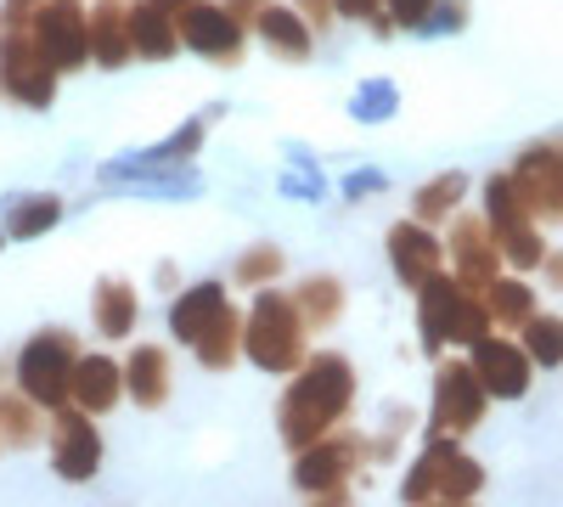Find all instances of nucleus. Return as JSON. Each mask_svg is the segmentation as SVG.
Masks as SVG:
<instances>
[{
  "mask_svg": "<svg viewBox=\"0 0 563 507\" xmlns=\"http://www.w3.org/2000/svg\"><path fill=\"white\" fill-rule=\"evenodd\" d=\"M350 395H355L350 361L344 355H310L299 384L288 389V400H282V434H288L294 445H305L310 434H321L350 406Z\"/></svg>",
  "mask_w": 563,
  "mask_h": 507,
  "instance_id": "f257e3e1",
  "label": "nucleus"
},
{
  "mask_svg": "<svg viewBox=\"0 0 563 507\" xmlns=\"http://www.w3.org/2000/svg\"><path fill=\"white\" fill-rule=\"evenodd\" d=\"M305 316L294 305V294H276V288H260L254 294V310L243 316V350L254 366L265 373H294L305 366Z\"/></svg>",
  "mask_w": 563,
  "mask_h": 507,
  "instance_id": "f03ea898",
  "label": "nucleus"
},
{
  "mask_svg": "<svg viewBox=\"0 0 563 507\" xmlns=\"http://www.w3.org/2000/svg\"><path fill=\"white\" fill-rule=\"evenodd\" d=\"M485 225H490V238H496V249H501L507 265L536 271V265L547 260L541 220L525 209L519 187H512V175H490V180H485Z\"/></svg>",
  "mask_w": 563,
  "mask_h": 507,
  "instance_id": "7ed1b4c3",
  "label": "nucleus"
},
{
  "mask_svg": "<svg viewBox=\"0 0 563 507\" xmlns=\"http://www.w3.org/2000/svg\"><path fill=\"white\" fill-rule=\"evenodd\" d=\"M29 34L40 45V57L57 74H74V68L90 63V12H85V0H34Z\"/></svg>",
  "mask_w": 563,
  "mask_h": 507,
  "instance_id": "20e7f679",
  "label": "nucleus"
},
{
  "mask_svg": "<svg viewBox=\"0 0 563 507\" xmlns=\"http://www.w3.org/2000/svg\"><path fill=\"white\" fill-rule=\"evenodd\" d=\"M0 97H12L23 108H52V97H57V68L40 57L29 23L0 29Z\"/></svg>",
  "mask_w": 563,
  "mask_h": 507,
  "instance_id": "39448f33",
  "label": "nucleus"
},
{
  "mask_svg": "<svg viewBox=\"0 0 563 507\" xmlns=\"http://www.w3.org/2000/svg\"><path fill=\"white\" fill-rule=\"evenodd\" d=\"M74 361H79L74 333H63V328L34 333V339L23 344V355H18V384H23V395L40 400V406H57V400L68 395V384H74Z\"/></svg>",
  "mask_w": 563,
  "mask_h": 507,
  "instance_id": "423d86ee",
  "label": "nucleus"
},
{
  "mask_svg": "<svg viewBox=\"0 0 563 507\" xmlns=\"http://www.w3.org/2000/svg\"><path fill=\"white\" fill-rule=\"evenodd\" d=\"M451 276L467 288V294H485L496 276H501V249H496V238H490V225H485V214H462V220H451Z\"/></svg>",
  "mask_w": 563,
  "mask_h": 507,
  "instance_id": "0eeeda50",
  "label": "nucleus"
},
{
  "mask_svg": "<svg viewBox=\"0 0 563 507\" xmlns=\"http://www.w3.org/2000/svg\"><path fill=\"white\" fill-rule=\"evenodd\" d=\"M507 175H512V187H519V198L536 220H563V147L536 142V147L519 153V164Z\"/></svg>",
  "mask_w": 563,
  "mask_h": 507,
  "instance_id": "6e6552de",
  "label": "nucleus"
},
{
  "mask_svg": "<svg viewBox=\"0 0 563 507\" xmlns=\"http://www.w3.org/2000/svg\"><path fill=\"white\" fill-rule=\"evenodd\" d=\"M175 23H180L186 52H198L209 63H238L243 57V23L225 7H214V0H192L186 12H175Z\"/></svg>",
  "mask_w": 563,
  "mask_h": 507,
  "instance_id": "1a4fd4ad",
  "label": "nucleus"
},
{
  "mask_svg": "<svg viewBox=\"0 0 563 507\" xmlns=\"http://www.w3.org/2000/svg\"><path fill=\"white\" fill-rule=\"evenodd\" d=\"M485 384H479V373L474 366H462V361H451V366H440V378H434V429L440 434H462V429H474L479 418H485Z\"/></svg>",
  "mask_w": 563,
  "mask_h": 507,
  "instance_id": "9d476101",
  "label": "nucleus"
},
{
  "mask_svg": "<svg viewBox=\"0 0 563 507\" xmlns=\"http://www.w3.org/2000/svg\"><path fill=\"white\" fill-rule=\"evenodd\" d=\"M479 373V384H485V395H501V400H519L525 389H530V355H525V344H512V339H496V333H485L479 344H474V361H467Z\"/></svg>",
  "mask_w": 563,
  "mask_h": 507,
  "instance_id": "9b49d317",
  "label": "nucleus"
},
{
  "mask_svg": "<svg viewBox=\"0 0 563 507\" xmlns=\"http://www.w3.org/2000/svg\"><path fill=\"white\" fill-rule=\"evenodd\" d=\"M389 265L406 288H422L445 265V243L422 220H400V225H389Z\"/></svg>",
  "mask_w": 563,
  "mask_h": 507,
  "instance_id": "f8f14e48",
  "label": "nucleus"
},
{
  "mask_svg": "<svg viewBox=\"0 0 563 507\" xmlns=\"http://www.w3.org/2000/svg\"><path fill=\"white\" fill-rule=\"evenodd\" d=\"M130 52L147 57V63H164L180 52V23L175 12H164L158 0H130Z\"/></svg>",
  "mask_w": 563,
  "mask_h": 507,
  "instance_id": "ddd939ff",
  "label": "nucleus"
},
{
  "mask_svg": "<svg viewBox=\"0 0 563 507\" xmlns=\"http://www.w3.org/2000/svg\"><path fill=\"white\" fill-rule=\"evenodd\" d=\"M135 52H130V7L124 0H97L90 7V63L102 68H124Z\"/></svg>",
  "mask_w": 563,
  "mask_h": 507,
  "instance_id": "4468645a",
  "label": "nucleus"
},
{
  "mask_svg": "<svg viewBox=\"0 0 563 507\" xmlns=\"http://www.w3.org/2000/svg\"><path fill=\"white\" fill-rule=\"evenodd\" d=\"M225 283H198V288H186L175 305H169V333L180 344H198L209 328H214V316L225 310Z\"/></svg>",
  "mask_w": 563,
  "mask_h": 507,
  "instance_id": "2eb2a0df",
  "label": "nucleus"
},
{
  "mask_svg": "<svg viewBox=\"0 0 563 507\" xmlns=\"http://www.w3.org/2000/svg\"><path fill=\"white\" fill-rule=\"evenodd\" d=\"M254 29H260V40L271 45V52H276V57H288V63H305V57H310V45H316V29H310L294 7H276V0L254 18Z\"/></svg>",
  "mask_w": 563,
  "mask_h": 507,
  "instance_id": "dca6fc26",
  "label": "nucleus"
},
{
  "mask_svg": "<svg viewBox=\"0 0 563 507\" xmlns=\"http://www.w3.org/2000/svg\"><path fill=\"white\" fill-rule=\"evenodd\" d=\"M119 389H124V366H113L108 355H79V361H74V384H68V395H74L79 406L108 411V406L119 400Z\"/></svg>",
  "mask_w": 563,
  "mask_h": 507,
  "instance_id": "f3484780",
  "label": "nucleus"
},
{
  "mask_svg": "<svg viewBox=\"0 0 563 507\" xmlns=\"http://www.w3.org/2000/svg\"><path fill=\"white\" fill-rule=\"evenodd\" d=\"M485 310H490V328L507 333V328H525V321L536 316V288L519 283V276H496V283L479 294Z\"/></svg>",
  "mask_w": 563,
  "mask_h": 507,
  "instance_id": "a211bd4d",
  "label": "nucleus"
},
{
  "mask_svg": "<svg viewBox=\"0 0 563 507\" xmlns=\"http://www.w3.org/2000/svg\"><path fill=\"white\" fill-rule=\"evenodd\" d=\"M124 384L141 406H158L169 395V350L158 344H135V355L124 361Z\"/></svg>",
  "mask_w": 563,
  "mask_h": 507,
  "instance_id": "6ab92c4d",
  "label": "nucleus"
},
{
  "mask_svg": "<svg viewBox=\"0 0 563 507\" xmlns=\"http://www.w3.org/2000/svg\"><path fill=\"white\" fill-rule=\"evenodd\" d=\"M97 333H108V339H130L135 333V288L130 283H119V276H108V283L97 288Z\"/></svg>",
  "mask_w": 563,
  "mask_h": 507,
  "instance_id": "aec40b11",
  "label": "nucleus"
},
{
  "mask_svg": "<svg viewBox=\"0 0 563 507\" xmlns=\"http://www.w3.org/2000/svg\"><path fill=\"white\" fill-rule=\"evenodd\" d=\"M462 192H467V175H434L429 187H417V198H411V220H422V225H440V220H451L456 209H462Z\"/></svg>",
  "mask_w": 563,
  "mask_h": 507,
  "instance_id": "412c9836",
  "label": "nucleus"
},
{
  "mask_svg": "<svg viewBox=\"0 0 563 507\" xmlns=\"http://www.w3.org/2000/svg\"><path fill=\"white\" fill-rule=\"evenodd\" d=\"M192 350H198V361L209 366V373H225V366L238 361V350H243V316L225 305V310L214 316V328H209Z\"/></svg>",
  "mask_w": 563,
  "mask_h": 507,
  "instance_id": "4be33fe9",
  "label": "nucleus"
},
{
  "mask_svg": "<svg viewBox=\"0 0 563 507\" xmlns=\"http://www.w3.org/2000/svg\"><path fill=\"white\" fill-rule=\"evenodd\" d=\"M294 305H299V316H305V328H333L339 321V310H344V288L333 283V276H305L299 283V294H294Z\"/></svg>",
  "mask_w": 563,
  "mask_h": 507,
  "instance_id": "5701e85b",
  "label": "nucleus"
},
{
  "mask_svg": "<svg viewBox=\"0 0 563 507\" xmlns=\"http://www.w3.org/2000/svg\"><path fill=\"white\" fill-rule=\"evenodd\" d=\"M57 440H63V445H57V469H63V474L79 480V474L97 469V451H102V445H97V434H90L85 418H57Z\"/></svg>",
  "mask_w": 563,
  "mask_h": 507,
  "instance_id": "b1692460",
  "label": "nucleus"
},
{
  "mask_svg": "<svg viewBox=\"0 0 563 507\" xmlns=\"http://www.w3.org/2000/svg\"><path fill=\"white\" fill-rule=\"evenodd\" d=\"M525 355L541 366H563V321L558 316H530L525 321Z\"/></svg>",
  "mask_w": 563,
  "mask_h": 507,
  "instance_id": "393cba45",
  "label": "nucleus"
},
{
  "mask_svg": "<svg viewBox=\"0 0 563 507\" xmlns=\"http://www.w3.org/2000/svg\"><path fill=\"white\" fill-rule=\"evenodd\" d=\"M63 220V198H29V203H18L12 214H7V238H34V232H45V225H57Z\"/></svg>",
  "mask_w": 563,
  "mask_h": 507,
  "instance_id": "a878e982",
  "label": "nucleus"
},
{
  "mask_svg": "<svg viewBox=\"0 0 563 507\" xmlns=\"http://www.w3.org/2000/svg\"><path fill=\"white\" fill-rule=\"evenodd\" d=\"M276 276H282V249H276V243H260V249H249V254L238 260L231 283H238V288H271Z\"/></svg>",
  "mask_w": 563,
  "mask_h": 507,
  "instance_id": "bb28decb",
  "label": "nucleus"
},
{
  "mask_svg": "<svg viewBox=\"0 0 563 507\" xmlns=\"http://www.w3.org/2000/svg\"><path fill=\"white\" fill-rule=\"evenodd\" d=\"M344 463H350V445H321V451H310L305 456V485H327V480H339L344 474Z\"/></svg>",
  "mask_w": 563,
  "mask_h": 507,
  "instance_id": "cd10ccee",
  "label": "nucleus"
},
{
  "mask_svg": "<svg viewBox=\"0 0 563 507\" xmlns=\"http://www.w3.org/2000/svg\"><path fill=\"white\" fill-rule=\"evenodd\" d=\"M333 12L339 18H350V23H372L378 34H389L395 23H389V12H384V0H333Z\"/></svg>",
  "mask_w": 563,
  "mask_h": 507,
  "instance_id": "c85d7f7f",
  "label": "nucleus"
},
{
  "mask_svg": "<svg viewBox=\"0 0 563 507\" xmlns=\"http://www.w3.org/2000/svg\"><path fill=\"white\" fill-rule=\"evenodd\" d=\"M384 12H389L395 29H429L434 0H384Z\"/></svg>",
  "mask_w": 563,
  "mask_h": 507,
  "instance_id": "c756f323",
  "label": "nucleus"
},
{
  "mask_svg": "<svg viewBox=\"0 0 563 507\" xmlns=\"http://www.w3.org/2000/svg\"><path fill=\"white\" fill-rule=\"evenodd\" d=\"M294 12H299V18H305V23H310L316 34L339 23V12H333V0H294Z\"/></svg>",
  "mask_w": 563,
  "mask_h": 507,
  "instance_id": "7c9ffc66",
  "label": "nucleus"
},
{
  "mask_svg": "<svg viewBox=\"0 0 563 507\" xmlns=\"http://www.w3.org/2000/svg\"><path fill=\"white\" fill-rule=\"evenodd\" d=\"M541 276H547L552 288H563V254H552V249H547V260H541Z\"/></svg>",
  "mask_w": 563,
  "mask_h": 507,
  "instance_id": "2f4dec72",
  "label": "nucleus"
},
{
  "mask_svg": "<svg viewBox=\"0 0 563 507\" xmlns=\"http://www.w3.org/2000/svg\"><path fill=\"white\" fill-rule=\"evenodd\" d=\"M158 7H164V12H186V7H192V0H158Z\"/></svg>",
  "mask_w": 563,
  "mask_h": 507,
  "instance_id": "473e14b6",
  "label": "nucleus"
},
{
  "mask_svg": "<svg viewBox=\"0 0 563 507\" xmlns=\"http://www.w3.org/2000/svg\"><path fill=\"white\" fill-rule=\"evenodd\" d=\"M23 7H34V0H23Z\"/></svg>",
  "mask_w": 563,
  "mask_h": 507,
  "instance_id": "72a5a7b5",
  "label": "nucleus"
}]
</instances>
